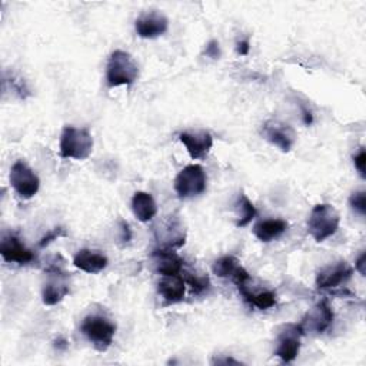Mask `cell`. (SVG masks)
I'll return each instance as SVG.
<instances>
[{"mask_svg":"<svg viewBox=\"0 0 366 366\" xmlns=\"http://www.w3.org/2000/svg\"><path fill=\"white\" fill-rule=\"evenodd\" d=\"M355 270H357L362 276H366V252H362L356 259Z\"/></svg>","mask_w":366,"mask_h":366,"instance_id":"f546056e","label":"cell"},{"mask_svg":"<svg viewBox=\"0 0 366 366\" xmlns=\"http://www.w3.org/2000/svg\"><path fill=\"white\" fill-rule=\"evenodd\" d=\"M303 336V330L299 323H287L285 325L276 339L274 356H277L282 362L290 363L293 362L300 350V339Z\"/></svg>","mask_w":366,"mask_h":366,"instance_id":"9c48e42d","label":"cell"},{"mask_svg":"<svg viewBox=\"0 0 366 366\" xmlns=\"http://www.w3.org/2000/svg\"><path fill=\"white\" fill-rule=\"evenodd\" d=\"M234 212H236V227L247 226L257 214L254 204L243 192L237 194V199L234 202Z\"/></svg>","mask_w":366,"mask_h":366,"instance_id":"603a6c76","label":"cell"},{"mask_svg":"<svg viewBox=\"0 0 366 366\" xmlns=\"http://www.w3.org/2000/svg\"><path fill=\"white\" fill-rule=\"evenodd\" d=\"M54 346H56L57 350H64V349L69 346V343H67V340H64V339H57L56 343H54Z\"/></svg>","mask_w":366,"mask_h":366,"instance_id":"d6a6232c","label":"cell"},{"mask_svg":"<svg viewBox=\"0 0 366 366\" xmlns=\"http://www.w3.org/2000/svg\"><path fill=\"white\" fill-rule=\"evenodd\" d=\"M204 54H206L207 57L213 59V60L219 59V57H220V44H219V41L214 40V39L210 40V41L206 44V47H204Z\"/></svg>","mask_w":366,"mask_h":366,"instance_id":"f1b7e54d","label":"cell"},{"mask_svg":"<svg viewBox=\"0 0 366 366\" xmlns=\"http://www.w3.org/2000/svg\"><path fill=\"white\" fill-rule=\"evenodd\" d=\"M119 240L123 244L132 240V229L126 220H119Z\"/></svg>","mask_w":366,"mask_h":366,"instance_id":"83f0119b","label":"cell"},{"mask_svg":"<svg viewBox=\"0 0 366 366\" xmlns=\"http://www.w3.org/2000/svg\"><path fill=\"white\" fill-rule=\"evenodd\" d=\"M9 182L16 194L24 200L34 197L40 189V179L37 173L21 159L11 164Z\"/></svg>","mask_w":366,"mask_h":366,"instance_id":"8992f818","label":"cell"},{"mask_svg":"<svg viewBox=\"0 0 366 366\" xmlns=\"http://www.w3.org/2000/svg\"><path fill=\"white\" fill-rule=\"evenodd\" d=\"M260 134L266 142H269L272 146L277 147L283 153L290 152L297 139L295 129L290 124L277 119L266 120L262 124Z\"/></svg>","mask_w":366,"mask_h":366,"instance_id":"52a82bcc","label":"cell"},{"mask_svg":"<svg viewBox=\"0 0 366 366\" xmlns=\"http://www.w3.org/2000/svg\"><path fill=\"white\" fill-rule=\"evenodd\" d=\"M213 363H234V365H240L239 360H234L232 357H226V359H217V360H213Z\"/></svg>","mask_w":366,"mask_h":366,"instance_id":"836d02e7","label":"cell"},{"mask_svg":"<svg viewBox=\"0 0 366 366\" xmlns=\"http://www.w3.org/2000/svg\"><path fill=\"white\" fill-rule=\"evenodd\" d=\"M340 224L339 212L330 203H319L313 206L307 217V233L315 242L320 243L333 236Z\"/></svg>","mask_w":366,"mask_h":366,"instance_id":"3957f363","label":"cell"},{"mask_svg":"<svg viewBox=\"0 0 366 366\" xmlns=\"http://www.w3.org/2000/svg\"><path fill=\"white\" fill-rule=\"evenodd\" d=\"M289 227V223L283 219H263L254 223L253 234L262 243H270L279 239Z\"/></svg>","mask_w":366,"mask_h":366,"instance_id":"44dd1931","label":"cell"},{"mask_svg":"<svg viewBox=\"0 0 366 366\" xmlns=\"http://www.w3.org/2000/svg\"><path fill=\"white\" fill-rule=\"evenodd\" d=\"M0 254L7 263L29 264L36 259L33 250H30L16 233H6L0 240Z\"/></svg>","mask_w":366,"mask_h":366,"instance_id":"7c38bea8","label":"cell"},{"mask_svg":"<svg viewBox=\"0 0 366 366\" xmlns=\"http://www.w3.org/2000/svg\"><path fill=\"white\" fill-rule=\"evenodd\" d=\"M249 50H250V41L249 39H243V40H239L236 43V53L239 56H247L249 54Z\"/></svg>","mask_w":366,"mask_h":366,"instance_id":"4dcf8cb0","label":"cell"},{"mask_svg":"<svg viewBox=\"0 0 366 366\" xmlns=\"http://www.w3.org/2000/svg\"><path fill=\"white\" fill-rule=\"evenodd\" d=\"M206 172L200 164H187L174 177V192L179 199H192L200 196L206 190Z\"/></svg>","mask_w":366,"mask_h":366,"instance_id":"5b68a950","label":"cell"},{"mask_svg":"<svg viewBox=\"0 0 366 366\" xmlns=\"http://www.w3.org/2000/svg\"><path fill=\"white\" fill-rule=\"evenodd\" d=\"M353 274V267L346 260H339L322 267L316 274V289L332 290L345 285Z\"/></svg>","mask_w":366,"mask_h":366,"instance_id":"8fae6325","label":"cell"},{"mask_svg":"<svg viewBox=\"0 0 366 366\" xmlns=\"http://www.w3.org/2000/svg\"><path fill=\"white\" fill-rule=\"evenodd\" d=\"M302 113H303V122H305V124H310L312 122H313V116H312V113H310V110H307V109H302Z\"/></svg>","mask_w":366,"mask_h":366,"instance_id":"1f68e13d","label":"cell"},{"mask_svg":"<svg viewBox=\"0 0 366 366\" xmlns=\"http://www.w3.org/2000/svg\"><path fill=\"white\" fill-rule=\"evenodd\" d=\"M66 236H67L66 229L61 227V226H56V227L50 229L49 232H46V233L40 237V240L37 242V247H39V249H44V247H47L50 243H53L54 240H57V239H60V237H66Z\"/></svg>","mask_w":366,"mask_h":366,"instance_id":"d4e9b609","label":"cell"},{"mask_svg":"<svg viewBox=\"0 0 366 366\" xmlns=\"http://www.w3.org/2000/svg\"><path fill=\"white\" fill-rule=\"evenodd\" d=\"M107 256L94 249H80L73 257V264L89 274H97L103 272L107 267Z\"/></svg>","mask_w":366,"mask_h":366,"instance_id":"ac0fdd59","label":"cell"},{"mask_svg":"<svg viewBox=\"0 0 366 366\" xmlns=\"http://www.w3.org/2000/svg\"><path fill=\"white\" fill-rule=\"evenodd\" d=\"M93 136L87 127L66 126L60 136L59 153L63 159L86 160L93 152Z\"/></svg>","mask_w":366,"mask_h":366,"instance_id":"7a4b0ae2","label":"cell"},{"mask_svg":"<svg viewBox=\"0 0 366 366\" xmlns=\"http://www.w3.org/2000/svg\"><path fill=\"white\" fill-rule=\"evenodd\" d=\"M349 204L350 207L360 216L366 214V192L365 190H357L353 192L349 197Z\"/></svg>","mask_w":366,"mask_h":366,"instance_id":"484cf974","label":"cell"},{"mask_svg":"<svg viewBox=\"0 0 366 366\" xmlns=\"http://www.w3.org/2000/svg\"><path fill=\"white\" fill-rule=\"evenodd\" d=\"M154 239L162 249H179L186 243V230L177 216H170L153 226Z\"/></svg>","mask_w":366,"mask_h":366,"instance_id":"ba28073f","label":"cell"},{"mask_svg":"<svg viewBox=\"0 0 366 366\" xmlns=\"http://www.w3.org/2000/svg\"><path fill=\"white\" fill-rule=\"evenodd\" d=\"M212 270L217 277L230 279L234 285L243 283L250 277L247 270L240 264L239 259L232 254H224L217 260H214Z\"/></svg>","mask_w":366,"mask_h":366,"instance_id":"e0dca14e","label":"cell"},{"mask_svg":"<svg viewBox=\"0 0 366 366\" xmlns=\"http://www.w3.org/2000/svg\"><path fill=\"white\" fill-rule=\"evenodd\" d=\"M80 330L96 350L106 352L113 343L116 323L102 315H87L80 325Z\"/></svg>","mask_w":366,"mask_h":366,"instance_id":"277c9868","label":"cell"},{"mask_svg":"<svg viewBox=\"0 0 366 366\" xmlns=\"http://www.w3.org/2000/svg\"><path fill=\"white\" fill-rule=\"evenodd\" d=\"M335 315L332 310V306L329 305L327 299H320L312 309L307 310V313L303 316L299 326L305 333H316L320 335L326 332L332 323H333Z\"/></svg>","mask_w":366,"mask_h":366,"instance_id":"30bf717a","label":"cell"},{"mask_svg":"<svg viewBox=\"0 0 366 366\" xmlns=\"http://www.w3.org/2000/svg\"><path fill=\"white\" fill-rule=\"evenodd\" d=\"M236 287H237L240 296L244 299V302H247L250 306H254L260 310H266L276 305V293L269 289L254 290L250 286V277L247 280H244L243 283L236 285Z\"/></svg>","mask_w":366,"mask_h":366,"instance_id":"d6986e66","label":"cell"},{"mask_svg":"<svg viewBox=\"0 0 366 366\" xmlns=\"http://www.w3.org/2000/svg\"><path fill=\"white\" fill-rule=\"evenodd\" d=\"M150 259L153 262V267L160 276H173L182 274L184 269V260L172 249L157 247L150 253Z\"/></svg>","mask_w":366,"mask_h":366,"instance_id":"9a60e30c","label":"cell"},{"mask_svg":"<svg viewBox=\"0 0 366 366\" xmlns=\"http://www.w3.org/2000/svg\"><path fill=\"white\" fill-rule=\"evenodd\" d=\"M139 77V66L133 56L124 50L110 53L106 64V84L110 89L132 86Z\"/></svg>","mask_w":366,"mask_h":366,"instance_id":"6da1fadb","label":"cell"},{"mask_svg":"<svg viewBox=\"0 0 366 366\" xmlns=\"http://www.w3.org/2000/svg\"><path fill=\"white\" fill-rule=\"evenodd\" d=\"M182 277L184 279L186 285H189L196 295L204 293L210 287L209 276L204 274V273H193V272H189V270L183 269L182 270Z\"/></svg>","mask_w":366,"mask_h":366,"instance_id":"cb8c5ba5","label":"cell"},{"mask_svg":"<svg viewBox=\"0 0 366 366\" xmlns=\"http://www.w3.org/2000/svg\"><path fill=\"white\" fill-rule=\"evenodd\" d=\"M132 212L139 222L147 223L156 216L157 204L150 193L137 190L132 197Z\"/></svg>","mask_w":366,"mask_h":366,"instance_id":"7402d4cb","label":"cell"},{"mask_svg":"<svg viewBox=\"0 0 366 366\" xmlns=\"http://www.w3.org/2000/svg\"><path fill=\"white\" fill-rule=\"evenodd\" d=\"M353 164H355V169L357 170L359 176L362 179L366 177V173H365V166H366V152H365V147H360L359 152L353 156Z\"/></svg>","mask_w":366,"mask_h":366,"instance_id":"4316f807","label":"cell"},{"mask_svg":"<svg viewBox=\"0 0 366 366\" xmlns=\"http://www.w3.org/2000/svg\"><path fill=\"white\" fill-rule=\"evenodd\" d=\"M179 140L183 143L193 160L204 157L213 147V136L207 130L182 132L179 133Z\"/></svg>","mask_w":366,"mask_h":366,"instance_id":"2e32d148","label":"cell"},{"mask_svg":"<svg viewBox=\"0 0 366 366\" xmlns=\"http://www.w3.org/2000/svg\"><path fill=\"white\" fill-rule=\"evenodd\" d=\"M157 293L166 305H174L183 300L186 293V282L182 274L162 276L157 283Z\"/></svg>","mask_w":366,"mask_h":366,"instance_id":"ffe728a7","label":"cell"},{"mask_svg":"<svg viewBox=\"0 0 366 366\" xmlns=\"http://www.w3.org/2000/svg\"><path fill=\"white\" fill-rule=\"evenodd\" d=\"M169 29L167 17L159 10L142 13L134 21V30L142 39H156L164 34Z\"/></svg>","mask_w":366,"mask_h":366,"instance_id":"5bb4252c","label":"cell"},{"mask_svg":"<svg viewBox=\"0 0 366 366\" xmlns=\"http://www.w3.org/2000/svg\"><path fill=\"white\" fill-rule=\"evenodd\" d=\"M47 282L41 290V302L46 306H54L60 303L70 292L69 273L66 270L47 272Z\"/></svg>","mask_w":366,"mask_h":366,"instance_id":"4fadbf2b","label":"cell"}]
</instances>
